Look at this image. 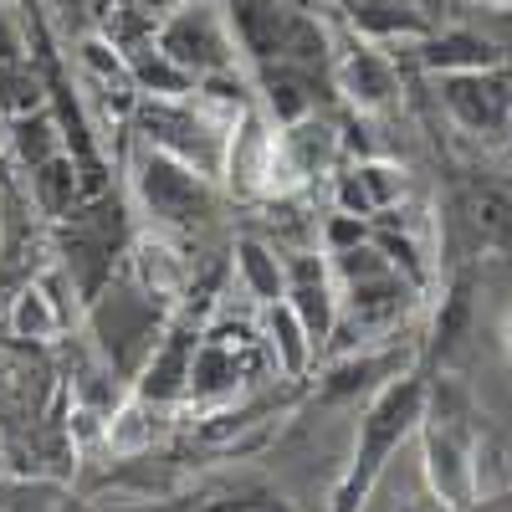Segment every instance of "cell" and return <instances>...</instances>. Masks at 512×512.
I'll list each match as a JSON object with an SVG mask.
<instances>
[{
	"mask_svg": "<svg viewBox=\"0 0 512 512\" xmlns=\"http://www.w3.org/2000/svg\"><path fill=\"white\" fill-rule=\"evenodd\" d=\"M425 390H431V374L420 364L400 369L369 395V405L359 410V431H354V451L344 461V472L333 482L328 512H364L369 492L379 487L384 466L395 461V451L415 436L420 410H425Z\"/></svg>",
	"mask_w": 512,
	"mask_h": 512,
	"instance_id": "2",
	"label": "cell"
},
{
	"mask_svg": "<svg viewBox=\"0 0 512 512\" xmlns=\"http://www.w3.org/2000/svg\"><path fill=\"white\" fill-rule=\"evenodd\" d=\"M262 344H267V354H272V369L282 374V379H303L308 369H313V344H308V333H303V323L292 318V308L287 303H272V308H262Z\"/></svg>",
	"mask_w": 512,
	"mask_h": 512,
	"instance_id": "16",
	"label": "cell"
},
{
	"mask_svg": "<svg viewBox=\"0 0 512 512\" xmlns=\"http://www.w3.org/2000/svg\"><path fill=\"white\" fill-rule=\"evenodd\" d=\"M11 333L21 344H52V338L67 333L72 323V303H67V272L62 267H47L41 277L21 282L16 297H11V313H6Z\"/></svg>",
	"mask_w": 512,
	"mask_h": 512,
	"instance_id": "9",
	"label": "cell"
},
{
	"mask_svg": "<svg viewBox=\"0 0 512 512\" xmlns=\"http://www.w3.org/2000/svg\"><path fill=\"white\" fill-rule=\"evenodd\" d=\"M333 82H338V93H344L359 113L390 108L395 93H400V72H395L390 57L374 47V41H354L349 52H338L333 57Z\"/></svg>",
	"mask_w": 512,
	"mask_h": 512,
	"instance_id": "11",
	"label": "cell"
},
{
	"mask_svg": "<svg viewBox=\"0 0 512 512\" xmlns=\"http://www.w3.org/2000/svg\"><path fill=\"white\" fill-rule=\"evenodd\" d=\"M420 67L425 72H482V67H502V47L492 36L472 31V26H446V31H431L420 36Z\"/></svg>",
	"mask_w": 512,
	"mask_h": 512,
	"instance_id": "12",
	"label": "cell"
},
{
	"mask_svg": "<svg viewBox=\"0 0 512 512\" xmlns=\"http://www.w3.org/2000/svg\"><path fill=\"white\" fill-rule=\"evenodd\" d=\"M134 195L144 205V216L154 221V231L164 236H190L216 221V185H210V175H200V169L169 159L159 149H144L134 169Z\"/></svg>",
	"mask_w": 512,
	"mask_h": 512,
	"instance_id": "5",
	"label": "cell"
},
{
	"mask_svg": "<svg viewBox=\"0 0 512 512\" xmlns=\"http://www.w3.org/2000/svg\"><path fill=\"white\" fill-rule=\"evenodd\" d=\"M154 512H297L277 487L256 482V477H241V482H226V487H210L200 497H185V502H164Z\"/></svg>",
	"mask_w": 512,
	"mask_h": 512,
	"instance_id": "15",
	"label": "cell"
},
{
	"mask_svg": "<svg viewBox=\"0 0 512 512\" xmlns=\"http://www.w3.org/2000/svg\"><path fill=\"white\" fill-rule=\"evenodd\" d=\"M0 251H6V195H0Z\"/></svg>",
	"mask_w": 512,
	"mask_h": 512,
	"instance_id": "23",
	"label": "cell"
},
{
	"mask_svg": "<svg viewBox=\"0 0 512 512\" xmlns=\"http://www.w3.org/2000/svg\"><path fill=\"white\" fill-rule=\"evenodd\" d=\"M154 52L175 62L195 88L216 77H236V57H241L221 0H180L154 26Z\"/></svg>",
	"mask_w": 512,
	"mask_h": 512,
	"instance_id": "4",
	"label": "cell"
},
{
	"mask_svg": "<svg viewBox=\"0 0 512 512\" xmlns=\"http://www.w3.org/2000/svg\"><path fill=\"white\" fill-rule=\"evenodd\" d=\"M231 272L241 282V292L251 297L256 308H272L282 303V292H287V262L267 246V241H256V236H241L236 251H231Z\"/></svg>",
	"mask_w": 512,
	"mask_h": 512,
	"instance_id": "14",
	"label": "cell"
},
{
	"mask_svg": "<svg viewBox=\"0 0 512 512\" xmlns=\"http://www.w3.org/2000/svg\"><path fill=\"white\" fill-rule=\"evenodd\" d=\"M420 456H425V487L436 492L446 512H477L482 502V415L472 390L456 374H431L420 410Z\"/></svg>",
	"mask_w": 512,
	"mask_h": 512,
	"instance_id": "1",
	"label": "cell"
},
{
	"mask_svg": "<svg viewBox=\"0 0 512 512\" xmlns=\"http://www.w3.org/2000/svg\"><path fill=\"white\" fill-rule=\"evenodd\" d=\"M446 246L456 256H512V190L497 180H456L446 195Z\"/></svg>",
	"mask_w": 512,
	"mask_h": 512,
	"instance_id": "6",
	"label": "cell"
},
{
	"mask_svg": "<svg viewBox=\"0 0 512 512\" xmlns=\"http://www.w3.org/2000/svg\"><path fill=\"white\" fill-rule=\"evenodd\" d=\"M502 344H507V359H512V308H507V318H502Z\"/></svg>",
	"mask_w": 512,
	"mask_h": 512,
	"instance_id": "22",
	"label": "cell"
},
{
	"mask_svg": "<svg viewBox=\"0 0 512 512\" xmlns=\"http://www.w3.org/2000/svg\"><path fill=\"white\" fill-rule=\"evenodd\" d=\"M487 6H502V11H512V0H487Z\"/></svg>",
	"mask_w": 512,
	"mask_h": 512,
	"instance_id": "24",
	"label": "cell"
},
{
	"mask_svg": "<svg viewBox=\"0 0 512 512\" xmlns=\"http://www.w3.org/2000/svg\"><path fill=\"white\" fill-rule=\"evenodd\" d=\"M0 62H21V36H16V21L0 0Z\"/></svg>",
	"mask_w": 512,
	"mask_h": 512,
	"instance_id": "20",
	"label": "cell"
},
{
	"mask_svg": "<svg viewBox=\"0 0 512 512\" xmlns=\"http://www.w3.org/2000/svg\"><path fill=\"white\" fill-rule=\"evenodd\" d=\"M477 512H512V492H497V497H482Z\"/></svg>",
	"mask_w": 512,
	"mask_h": 512,
	"instance_id": "21",
	"label": "cell"
},
{
	"mask_svg": "<svg viewBox=\"0 0 512 512\" xmlns=\"http://www.w3.org/2000/svg\"><path fill=\"white\" fill-rule=\"evenodd\" d=\"M338 6L364 41H420L436 31L431 16L415 11L410 0H338Z\"/></svg>",
	"mask_w": 512,
	"mask_h": 512,
	"instance_id": "13",
	"label": "cell"
},
{
	"mask_svg": "<svg viewBox=\"0 0 512 512\" xmlns=\"http://www.w3.org/2000/svg\"><path fill=\"white\" fill-rule=\"evenodd\" d=\"M328 267H333V282H338V328H333V338L359 333V344H369V338L390 333L420 297V287L374 241L333 251Z\"/></svg>",
	"mask_w": 512,
	"mask_h": 512,
	"instance_id": "3",
	"label": "cell"
},
{
	"mask_svg": "<svg viewBox=\"0 0 512 512\" xmlns=\"http://www.w3.org/2000/svg\"><path fill=\"white\" fill-rule=\"evenodd\" d=\"M400 200H405V169L400 164L359 159L344 175H333V205L344 210V216L379 221V216H390V210H400Z\"/></svg>",
	"mask_w": 512,
	"mask_h": 512,
	"instance_id": "10",
	"label": "cell"
},
{
	"mask_svg": "<svg viewBox=\"0 0 512 512\" xmlns=\"http://www.w3.org/2000/svg\"><path fill=\"white\" fill-rule=\"evenodd\" d=\"M359 241H369V221H359V216H328V231H323V256H333V251H349V246H359Z\"/></svg>",
	"mask_w": 512,
	"mask_h": 512,
	"instance_id": "19",
	"label": "cell"
},
{
	"mask_svg": "<svg viewBox=\"0 0 512 512\" xmlns=\"http://www.w3.org/2000/svg\"><path fill=\"white\" fill-rule=\"evenodd\" d=\"M26 180H31V205H36L47 221H67L72 210H77L82 185H77V164H72V154H67V149H62V154H52L47 164L26 169Z\"/></svg>",
	"mask_w": 512,
	"mask_h": 512,
	"instance_id": "17",
	"label": "cell"
},
{
	"mask_svg": "<svg viewBox=\"0 0 512 512\" xmlns=\"http://www.w3.org/2000/svg\"><path fill=\"white\" fill-rule=\"evenodd\" d=\"M282 303L292 308V318L303 323L313 354H323L333 344V328H338V282H333V267L328 256L318 251H303L287 262V292Z\"/></svg>",
	"mask_w": 512,
	"mask_h": 512,
	"instance_id": "8",
	"label": "cell"
},
{
	"mask_svg": "<svg viewBox=\"0 0 512 512\" xmlns=\"http://www.w3.org/2000/svg\"><path fill=\"white\" fill-rule=\"evenodd\" d=\"M11 149L21 159V169H36V164H47L52 154H62V134H57V123L52 113H21L11 118Z\"/></svg>",
	"mask_w": 512,
	"mask_h": 512,
	"instance_id": "18",
	"label": "cell"
},
{
	"mask_svg": "<svg viewBox=\"0 0 512 512\" xmlns=\"http://www.w3.org/2000/svg\"><path fill=\"white\" fill-rule=\"evenodd\" d=\"M436 98L461 134H472L482 144L512 139V67L446 72L436 77Z\"/></svg>",
	"mask_w": 512,
	"mask_h": 512,
	"instance_id": "7",
	"label": "cell"
}]
</instances>
